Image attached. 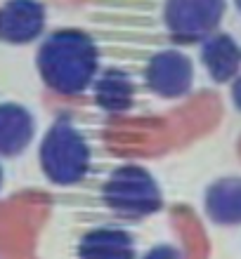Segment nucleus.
Here are the masks:
<instances>
[{
	"label": "nucleus",
	"instance_id": "f257e3e1",
	"mask_svg": "<svg viewBox=\"0 0 241 259\" xmlns=\"http://www.w3.org/2000/svg\"><path fill=\"white\" fill-rule=\"evenodd\" d=\"M36 64L50 90L74 97L92 85L99 68V52L85 31L62 28L43 40Z\"/></svg>",
	"mask_w": 241,
	"mask_h": 259
},
{
	"label": "nucleus",
	"instance_id": "f03ea898",
	"mask_svg": "<svg viewBox=\"0 0 241 259\" xmlns=\"http://www.w3.org/2000/svg\"><path fill=\"white\" fill-rule=\"evenodd\" d=\"M41 167L45 177L55 184L71 186L83 182L90 170V149L69 120H57L43 137Z\"/></svg>",
	"mask_w": 241,
	"mask_h": 259
},
{
	"label": "nucleus",
	"instance_id": "7ed1b4c3",
	"mask_svg": "<svg viewBox=\"0 0 241 259\" xmlns=\"http://www.w3.org/2000/svg\"><path fill=\"white\" fill-rule=\"evenodd\" d=\"M102 198L114 212L128 217H147L163 203L154 177L137 165H123L111 172L104 182Z\"/></svg>",
	"mask_w": 241,
	"mask_h": 259
},
{
	"label": "nucleus",
	"instance_id": "20e7f679",
	"mask_svg": "<svg viewBox=\"0 0 241 259\" xmlns=\"http://www.w3.org/2000/svg\"><path fill=\"white\" fill-rule=\"evenodd\" d=\"M225 0H165L163 24L175 42L206 40L220 26Z\"/></svg>",
	"mask_w": 241,
	"mask_h": 259
},
{
	"label": "nucleus",
	"instance_id": "39448f33",
	"mask_svg": "<svg viewBox=\"0 0 241 259\" xmlns=\"http://www.w3.org/2000/svg\"><path fill=\"white\" fill-rule=\"evenodd\" d=\"M145 82L152 92L165 99L185 97L194 82L192 59L178 50H163L147 62Z\"/></svg>",
	"mask_w": 241,
	"mask_h": 259
},
{
	"label": "nucleus",
	"instance_id": "423d86ee",
	"mask_svg": "<svg viewBox=\"0 0 241 259\" xmlns=\"http://www.w3.org/2000/svg\"><path fill=\"white\" fill-rule=\"evenodd\" d=\"M45 28V7L38 0H7L0 7V40L26 45Z\"/></svg>",
	"mask_w": 241,
	"mask_h": 259
},
{
	"label": "nucleus",
	"instance_id": "0eeeda50",
	"mask_svg": "<svg viewBox=\"0 0 241 259\" xmlns=\"http://www.w3.org/2000/svg\"><path fill=\"white\" fill-rule=\"evenodd\" d=\"M201 62L215 82H227L239 73L241 48L227 33H213L201 45Z\"/></svg>",
	"mask_w": 241,
	"mask_h": 259
},
{
	"label": "nucleus",
	"instance_id": "6e6552de",
	"mask_svg": "<svg viewBox=\"0 0 241 259\" xmlns=\"http://www.w3.org/2000/svg\"><path fill=\"white\" fill-rule=\"evenodd\" d=\"M33 139V116L19 104H0V156H19Z\"/></svg>",
	"mask_w": 241,
	"mask_h": 259
},
{
	"label": "nucleus",
	"instance_id": "1a4fd4ad",
	"mask_svg": "<svg viewBox=\"0 0 241 259\" xmlns=\"http://www.w3.org/2000/svg\"><path fill=\"white\" fill-rule=\"evenodd\" d=\"M78 259H135V243L121 229H95L81 238Z\"/></svg>",
	"mask_w": 241,
	"mask_h": 259
},
{
	"label": "nucleus",
	"instance_id": "9d476101",
	"mask_svg": "<svg viewBox=\"0 0 241 259\" xmlns=\"http://www.w3.org/2000/svg\"><path fill=\"white\" fill-rule=\"evenodd\" d=\"M206 214L215 224L234 226L241 224V179L225 177L208 186L206 191Z\"/></svg>",
	"mask_w": 241,
	"mask_h": 259
},
{
	"label": "nucleus",
	"instance_id": "9b49d317",
	"mask_svg": "<svg viewBox=\"0 0 241 259\" xmlns=\"http://www.w3.org/2000/svg\"><path fill=\"white\" fill-rule=\"evenodd\" d=\"M95 102L104 111H128L135 102V85L123 71L109 68L95 80Z\"/></svg>",
	"mask_w": 241,
	"mask_h": 259
},
{
	"label": "nucleus",
	"instance_id": "f8f14e48",
	"mask_svg": "<svg viewBox=\"0 0 241 259\" xmlns=\"http://www.w3.org/2000/svg\"><path fill=\"white\" fill-rule=\"evenodd\" d=\"M145 259H182V252L170 245H156L145 254Z\"/></svg>",
	"mask_w": 241,
	"mask_h": 259
},
{
	"label": "nucleus",
	"instance_id": "ddd939ff",
	"mask_svg": "<svg viewBox=\"0 0 241 259\" xmlns=\"http://www.w3.org/2000/svg\"><path fill=\"white\" fill-rule=\"evenodd\" d=\"M232 99H234V106L241 111V75L234 80V85H232Z\"/></svg>",
	"mask_w": 241,
	"mask_h": 259
},
{
	"label": "nucleus",
	"instance_id": "4468645a",
	"mask_svg": "<svg viewBox=\"0 0 241 259\" xmlns=\"http://www.w3.org/2000/svg\"><path fill=\"white\" fill-rule=\"evenodd\" d=\"M0 186H3V167H0Z\"/></svg>",
	"mask_w": 241,
	"mask_h": 259
},
{
	"label": "nucleus",
	"instance_id": "2eb2a0df",
	"mask_svg": "<svg viewBox=\"0 0 241 259\" xmlns=\"http://www.w3.org/2000/svg\"><path fill=\"white\" fill-rule=\"evenodd\" d=\"M236 7H239V12H241V0H236Z\"/></svg>",
	"mask_w": 241,
	"mask_h": 259
}]
</instances>
